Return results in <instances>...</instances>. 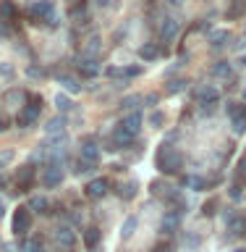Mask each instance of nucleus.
Returning <instances> with one entry per match:
<instances>
[{
	"instance_id": "f03ea898",
	"label": "nucleus",
	"mask_w": 246,
	"mask_h": 252,
	"mask_svg": "<svg viewBox=\"0 0 246 252\" xmlns=\"http://www.w3.org/2000/svg\"><path fill=\"white\" fill-rule=\"evenodd\" d=\"M181 153L178 150H173L170 145H163L160 153H157V168H160L163 173H178L181 168Z\"/></svg>"
},
{
	"instance_id": "f257e3e1",
	"label": "nucleus",
	"mask_w": 246,
	"mask_h": 252,
	"mask_svg": "<svg viewBox=\"0 0 246 252\" xmlns=\"http://www.w3.org/2000/svg\"><path fill=\"white\" fill-rule=\"evenodd\" d=\"M29 16H31V21H37V24L42 21L47 27H55V24H58L53 0H34V3L29 5Z\"/></svg>"
},
{
	"instance_id": "9d476101",
	"label": "nucleus",
	"mask_w": 246,
	"mask_h": 252,
	"mask_svg": "<svg viewBox=\"0 0 246 252\" xmlns=\"http://www.w3.org/2000/svg\"><path fill=\"white\" fill-rule=\"evenodd\" d=\"M134 137H137V134H131V131L126 129L123 124H118V126H115V131H113V142H115L118 147H126V145H131V142H134Z\"/></svg>"
},
{
	"instance_id": "7ed1b4c3",
	"label": "nucleus",
	"mask_w": 246,
	"mask_h": 252,
	"mask_svg": "<svg viewBox=\"0 0 246 252\" xmlns=\"http://www.w3.org/2000/svg\"><path fill=\"white\" fill-rule=\"evenodd\" d=\"M39 110H42V100H39V97H31L29 105H24V110H21L19 116H16V124H19L21 129H29V126H34L37 118H39Z\"/></svg>"
},
{
	"instance_id": "e433bc0d",
	"label": "nucleus",
	"mask_w": 246,
	"mask_h": 252,
	"mask_svg": "<svg viewBox=\"0 0 246 252\" xmlns=\"http://www.w3.org/2000/svg\"><path fill=\"white\" fill-rule=\"evenodd\" d=\"M94 3H97V5H102V8H108V5H110V0H94Z\"/></svg>"
},
{
	"instance_id": "bb28decb",
	"label": "nucleus",
	"mask_w": 246,
	"mask_h": 252,
	"mask_svg": "<svg viewBox=\"0 0 246 252\" xmlns=\"http://www.w3.org/2000/svg\"><path fill=\"white\" fill-rule=\"evenodd\" d=\"M184 184H186V187H194V189H204V181H202L199 176H186Z\"/></svg>"
},
{
	"instance_id": "4be33fe9",
	"label": "nucleus",
	"mask_w": 246,
	"mask_h": 252,
	"mask_svg": "<svg viewBox=\"0 0 246 252\" xmlns=\"http://www.w3.org/2000/svg\"><path fill=\"white\" fill-rule=\"evenodd\" d=\"M139 55H141L144 61H155L157 55H160V50H157V45H144V47L139 50Z\"/></svg>"
},
{
	"instance_id": "de8ad7c7",
	"label": "nucleus",
	"mask_w": 246,
	"mask_h": 252,
	"mask_svg": "<svg viewBox=\"0 0 246 252\" xmlns=\"http://www.w3.org/2000/svg\"><path fill=\"white\" fill-rule=\"evenodd\" d=\"M241 3H246V0H241Z\"/></svg>"
},
{
	"instance_id": "ddd939ff",
	"label": "nucleus",
	"mask_w": 246,
	"mask_h": 252,
	"mask_svg": "<svg viewBox=\"0 0 246 252\" xmlns=\"http://www.w3.org/2000/svg\"><path fill=\"white\" fill-rule=\"evenodd\" d=\"M55 239H58V244H63V247H74V242H76V236H74V231L71 228H58L55 231Z\"/></svg>"
},
{
	"instance_id": "cd10ccee",
	"label": "nucleus",
	"mask_w": 246,
	"mask_h": 252,
	"mask_svg": "<svg viewBox=\"0 0 246 252\" xmlns=\"http://www.w3.org/2000/svg\"><path fill=\"white\" fill-rule=\"evenodd\" d=\"M134 194H137V181H129V184H126V192L121 189V197H126V200H131Z\"/></svg>"
},
{
	"instance_id": "6e6552de",
	"label": "nucleus",
	"mask_w": 246,
	"mask_h": 252,
	"mask_svg": "<svg viewBox=\"0 0 246 252\" xmlns=\"http://www.w3.org/2000/svg\"><path fill=\"white\" fill-rule=\"evenodd\" d=\"M82 160H86V163H97L100 160V147H97L94 139H86L82 145Z\"/></svg>"
},
{
	"instance_id": "f3484780",
	"label": "nucleus",
	"mask_w": 246,
	"mask_h": 252,
	"mask_svg": "<svg viewBox=\"0 0 246 252\" xmlns=\"http://www.w3.org/2000/svg\"><path fill=\"white\" fill-rule=\"evenodd\" d=\"M228 231L236 234V236H241L246 231V220L239 218V216H231V218H228Z\"/></svg>"
},
{
	"instance_id": "c85d7f7f",
	"label": "nucleus",
	"mask_w": 246,
	"mask_h": 252,
	"mask_svg": "<svg viewBox=\"0 0 246 252\" xmlns=\"http://www.w3.org/2000/svg\"><path fill=\"white\" fill-rule=\"evenodd\" d=\"M47 131L55 134V131H63V118H53L50 124H47Z\"/></svg>"
},
{
	"instance_id": "423d86ee",
	"label": "nucleus",
	"mask_w": 246,
	"mask_h": 252,
	"mask_svg": "<svg viewBox=\"0 0 246 252\" xmlns=\"http://www.w3.org/2000/svg\"><path fill=\"white\" fill-rule=\"evenodd\" d=\"M31 181H34V165H21L19 173H16V187H19V192H29Z\"/></svg>"
},
{
	"instance_id": "2eb2a0df",
	"label": "nucleus",
	"mask_w": 246,
	"mask_h": 252,
	"mask_svg": "<svg viewBox=\"0 0 246 252\" xmlns=\"http://www.w3.org/2000/svg\"><path fill=\"white\" fill-rule=\"evenodd\" d=\"M178 223H181L178 213H168V216L163 218V231L165 234H176L178 231Z\"/></svg>"
},
{
	"instance_id": "72a5a7b5",
	"label": "nucleus",
	"mask_w": 246,
	"mask_h": 252,
	"mask_svg": "<svg viewBox=\"0 0 246 252\" xmlns=\"http://www.w3.org/2000/svg\"><path fill=\"white\" fill-rule=\"evenodd\" d=\"M178 90H184V82H181V79H176V82H170L168 92H178Z\"/></svg>"
},
{
	"instance_id": "4468645a",
	"label": "nucleus",
	"mask_w": 246,
	"mask_h": 252,
	"mask_svg": "<svg viewBox=\"0 0 246 252\" xmlns=\"http://www.w3.org/2000/svg\"><path fill=\"white\" fill-rule=\"evenodd\" d=\"M13 19H16L13 0H0V21H13Z\"/></svg>"
},
{
	"instance_id": "49530a36",
	"label": "nucleus",
	"mask_w": 246,
	"mask_h": 252,
	"mask_svg": "<svg viewBox=\"0 0 246 252\" xmlns=\"http://www.w3.org/2000/svg\"><path fill=\"white\" fill-rule=\"evenodd\" d=\"M236 252H246V250H236Z\"/></svg>"
},
{
	"instance_id": "4c0bfd02",
	"label": "nucleus",
	"mask_w": 246,
	"mask_h": 252,
	"mask_svg": "<svg viewBox=\"0 0 246 252\" xmlns=\"http://www.w3.org/2000/svg\"><path fill=\"white\" fill-rule=\"evenodd\" d=\"M3 24H5V21H0V34H3V37H5V34H8V29L3 27Z\"/></svg>"
},
{
	"instance_id": "ea45409f",
	"label": "nucleus",
	"mask_w": 246,
	"mask_h": 252,
	"mask_svg": "<svg viewBox=\"0 0 246 252\" xmlns=\"http://www.w3.org/2000/svg\"><path fill=\"white\" fill-rule=\"evenodd\" d=\"M241 66H246V55H241Z\"/></svg>"
},
{
	"instance_id": "79ce46f5",
	"label": "nucleus",
	"mask_w": 246,
	"mask_h": 252,
	"mask_svg": "<svg viewBox=\"0 0 246 252\" xmlns=\"http://www.w3.org/2000/svg\"><path fill=\"white\" fill-rule=\"evenodd\" d=\"M241 168H244V173H246V160H244V163H241Z\"/></svg>"
},
{
	"instance_id": "7c9ffc66",
	"label": "nucleus",
	"mask_w": 246,
	"mask_h": 252,
	"mask_svg": "<svg viewBox=\"0 0 246 252\" xmlns=\"http://www.w3.org/2000/svg\"><path fill=\"white\" fill-rule=\"evenodd\" d=\"M31 208H34V210H45V208H47V200L37 197V200H31Z\"/></svg>"
},
{
	"instance_id": "c756f323",
	"label": "nucleus",
	"mask_w": 246,
	"mask_h": 252,
	"mask_svg": "<svg viewBox=\"0 0 246 252\" xmlns=\"http://www.w3.org/2000/svg\"><path fill=\"white\" fill-rule=\"evenodd\" d=\"M163 121H165V116L160 113V110H155V113H152V116H149V124H152V126H160Z\"/></svg>"
},
{
	"instance_id": "393cba45",
	"label": "nucleus",
	"mask_w": 246,
	"mask_h": 252,
	"mask_svg": "<svg viewBox=\"0 0 246 252\" xmlns=\"http://www.w3.org/2000/svg\"><path fill=\"white\" fill-rule=\"evenodd\" d=\"M233 131H236V134H244V131H246V113H241V116L233 118Z\"/></svg>"
},
{
	"instance_id": "dca6fc26",
	"label": "nucleus",
	"mask_w": 246,
	"mask_h": 252,
	"mask_svg": "<svg viewBox=\"0 0 246 252\" xmlns=\"http://www.w3.org/2000/svg\"><path fill=\"white\" fill-rule=\"evenodd\" d=\"M121 124H123L131 134H139V129H141V113H129Z\"/></svg>"
},
{
	"instance_id": "412c9836",
	"label": "nucleus",
	"mask_w": 246,
	"mask_h": 252,
	"mask_svg": "<svg viewBox=\"0 0 246 252\" xmlns=\"http://www.w3.org/2000/svg\"><path fill=\"white\" fill-rule=\"evenodd\" d=\"M60 84H63V90L71 92V94H76L79 90H82V84H79L74 76H60Z\"/></svg>"
},
{
	"instance_id": "a211bd4d",
	"label": "nucleus",
	"mask_w": 246,
	"mask_h": 252,
	"mask_svg": "<svg viewBox=\"0 0 246 252\" xmlns=\"http://www.w3.org/2000/svg\"><path fill=\"white\" fill-rule=\"evenodd\" d=\"M97 242H100V228H86L84 231V244H86V250H94L97 247Z\"/></svg>"
},
{
	"instance_id": "473e14b6",
	"label": "nucleus",
	"mask_w": 246,
	"mask_h": 252,
	"mask_svg": "<svg viewBox=\"0 0 246 252\" xmlns=\"http://www.w3.org/2000/svg\"><path fill=\"white\" fill-rule=\"evenodd\" d=\"M27 252H45V250H42V244H39V242H29L27 244Z\"/></svg>"
},
{
	"instance_id": "6ab92c4d",
	"label": "nucleus",
	"mask_w": 246,
	"mask_h": 252,
	"mask_svg": "<svg viewBox=\"0 0 246 252\" xmlns=\"http://www.w3.org/2000/svg\"><path fill=\"white\" fill-rule=\"evenodd\" d=\"M212 74H215L218 79H231L233 68H231V63H228V61H220V63H215V68H212Z\"/></svg>"
},
{
	"instance_id": "1a4fd4ad",
	"label": "nucleus",
	"mask_w": 246,
	"mask_h": 252,
	"mask_svg": "<svg viewBox=\"0 0 246 252\" xmlns=\"http://www.w3.org/2000/svg\"><path fill=\"white\" fill-rule=\"evenodd\" d=\"M218 97H220V94H218V90H215L212 84L202 87V90L196 92V100H199V105H215V102H218Z\"/></svg>"
},
{
	"instance_id": "f704fd0d",
	"label": "nucleus",
	"mask_w": 246,
	"mask_h": 252,
	"mask_svg": "<svg viewBox=\"0 0 246 252\" xmlns=\"http://www.w3.org/2000/svg\"><path fill=\"white\" fill-rule=\"evenodd\" d=\"M29 76H34V79L39 76V79H42V76H45V71H42V68H34V66H31V68H29Z\"/></svg>"
},
{
	"instance_id": "0eeeda50",
	"label": "nucleus",
	"mask_w": 246,
	"mask_h": 252,
	"mask_svg": "<svg viewBox=\"0 0 246 252\" xmlns=\"http://www.w3.org/2000/svg\"><path fill=\"white\" fill-rule=\"evenodd\" d=\"M63 181V171H60V165H55V163H50L45 168V173H42V184L45 187H58Z\"/></svg>"
},
{
	"instance_id": "58836bf2",
	"label": "nucleus",
	"mask_w": 246,
	"mask_h": 252,
	"mask_svg": "<svg viewBox=\"0 0 246 252\" xmlns=\"http://www.w3.org/2000/svg\"><path fill=\"white\" fill-rule=\"evenodd\" d=\"M168 3H170V5H181V0H168Z\"/></svg>"
},
{
	"instance_id": "c9c22d12",
	"label": "nucleus",
	"mask_w": 246,
	"mask_h": 252,
	"mask_svg": "<svg viewBox=\"0 0 246 252\" xmlns=\"http://www.w3.org/2000/svg\"><path fill=\"white\" fill-rule=\"evenodd\" d=\"M137 100H139V97H126V100H123V108H134V102H137Z\"/></svg>"
},
{
	"instance_id": "a878e982",
	"label": "nucleus",
	"mask_w": 246,
	"mask_h": 252,
	"mask_svg": "<svg viewBox=\"0 0 246 252\" xmlns=\"http://www.w3.org/2000/svg\"><path fill=\"white\" fill-rule=\"evenodd\" d=\"M225 110H228V116H231V118H236V116L246 113V108H244V105H239V102H228Z\"/></svg>"
},
{
	"instance_id": "aec40b11",
	"label": "nucleus",
	"mask_w": 246,
	"mask_h": 252,
	"mask_svg": "<svg viewBox=\"0 0 246 252\" xmlns=\"http://www.w3.org/2000/svg\"><path fill=\"white\" fill-rule=\"evenodd\" d=\"M228 39H231V34H228V29H220V32H212L210 34V42H212V47H223Z\"/></svg>"
},
{
	"instance_id": "a18cd8bd",
	"label": "nucleus",
	"mask_w": 246,
	"mask_h": 252,
	"mask_svg": "<svg viewBox=\"0 0 246 252\" xmlns=\"http://www.w3.org/2000/svg\"><path fill=\"white\" fill-rule=\"evenodd\" d=\"M244 100H246V90H244Z\"/></svg>"
},
{
	"instance_id": "2f4dec72",
	"label": "nucleus",
	"mask_w": 246,
	"mask_h": 252,
	"mask_svg": "<svg viewBox=\"0 0 246 252\" xmlns=\"http://www.w3.org/2000/svg\"><path fill=\"white\" fill-rule=\"evenodd\" d=\"M11 74H13L11 63H0V76H5V79H8V76H11Z\"/></svg>"
},
{
	"instance_id": "9b49d317",
	"label": "nucleus",
	"mask_w": 246,
	"mask_h": 252,
	"mask_svg": "<svg viewBox=\"0 0 246 252\" xmlns=\"http://www.w3.org/2000/svg\"><path fill=\"white\" fill-rule=\"evenodd\" d=\"M176 34H178V21H176V19H165V21L160 24V37L168 42V39H173Z\"/></svg>"
},
{
	"instance_id": "a19ab883",
	"label": "nucleus",
	"mask_w": 246,
	"mask_h": 252,
	"mask_svg": "<svg viewBox=\"0 0 246 252\" xmlns=\"http://www.w3.org/2000/svg\"><path fill=\"white\" fill-rule=\"evenodd\" d=\"M5 129V121H0V131H3Z\"/></svg>"
},
{
	"instance_id": "c03bdc74",
	"label": "nucleus",
	"mask_w": 246,
	"mask_h": 252,
	"mask_svg": "<svg viewBox=\"0 0 246 252\" xmlns=\"http://www.w3.org/2000/svg\"><path fill=\"white\" fill-rule=\"evenodd\" d=\"M155 252H165V250H163V247H157V250H155Z\"/></svg>"
},
{
	"instance_id": "39448f33",
	"label": "nucleus",
	"mask_w": 246,
	"mask_h": 252,
	"mask_svg": "<svg viewBox=\"0 0 246 252\" xmlns=\"http://www.w3.org/2000/svg\"><path fill=\"white\" fill-rule=\"evenodd\" d=\"M76 68H79V74L86 76V79H94V76L100 74V63H97L94 55H82L79 63H76Z\"/></svg>"
},
{
	"instance_id": "f8f14e48",
	"label": "nucleus",
	"mask_w": 246,
	"mask_h": 252,
	"mask_svg": "<svg viewBox=\"0 0 246 252\" xmlns=\"http://www.w3.org/2000/svg\"><path fill=\"white\" fill-rule=\"evenodd\" d=\"M105 192H108V181L105 179H94L92 184L86 187V194H89L92 200H97V197H102Z\"/></svg>"
},
{
	"instance_id": "b1692460",
	"label": "nucleus",
	"mask_w": 246,
	"mask_h": 252,
	"mask_svg": "<svg viewBox=\"0 0 246 252\" xmlns=\"http://www.w3.org/2000/svg\"><path fill=\"white\" fill-rule=\"evenodd\" d=\"M134 228H137V218L129 216V218H126V223H123V239H129V236L134 234Z\"/></svg>"
},
{
	"instance_id": "5701e85b",
	"label": "nucleus",
	"mask_w": 246,
	"mask_h": 252,
	"mask_svg": "<svg viewBox=\"0 0 246 252\" xmlns=\"http://www.w3.org/2000/svg\"><path fill=\"white\" fill-rule=\"evenodd\" d=\"M55 105H58V110H63V113H66V110L74 108V102H71L66 94H60V92H58V97H55Z\"/></svg>"
},
{
	"instance_id": "20e7f679",
	"label": "nucleus",
	"mask_w": 246,
	"mask_h": 252,
	"mask_svg": "<svg viewBox=\"0 0 246 252\" xmlns=\"http://www.w3.org/2000/svg\"><path fill=\"white\" fill-rule=\"evenodd\" d=\"M31 228V208H19L13 213V231L16 236H24Z\"/></svg>"
},
{
	"instance_id": "37998d69",
	"label": "nucleus",
	"mask_w": 246,
	"mask_h": 252,
	"mask_svg": "<svg viewBox=\"0 0 246 252\" xmlns=\"http://www.w3.org/2000/svg\"><path fill=\"white\" fill-rule=\"evenodd\" d=\"M0 216H3V202H0Z\"/></svg>"
}]
</instances>
